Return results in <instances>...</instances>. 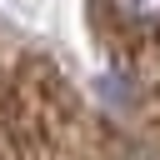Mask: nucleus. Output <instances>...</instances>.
I'll list each match as a JSON object with an SVG mask.
<instances>
[{
	"label": "nucleus",
	"mask_w": 160,
	"mask_h": 160,
	"mask_svg": "<svg viewBox=\"0 0 160 160\" xmlns=\"http://www.w3.org/2000/svg\"><path fill=\"white\" fill-rule=\"evenodd\" d=\"M100 5L130 50H155L160 60V0H100Z\"/></svg>",
	"instance_id": "obj_1"
}]
</instances>
